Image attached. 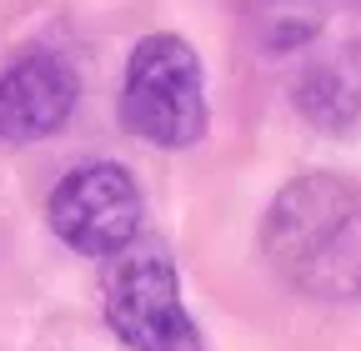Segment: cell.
Segmentation results:
<instances>
[{"instance_id":"1","label":"cell","mask_w":361,"mask_h":351,"mask_svg":"<svg viewBox=\"0 0 361 351\" xmlns=\"http://www.w3.org/2000/svg\"><path fill=\"white\" fill-rule=\"evenodd\" d=\"M261 246L296 291L361 301V186L326 171L296 176L271 201Z\"/></svg>"},{"instance_id":"4","label":"cell","mask_w":361,"mask_h":351,"mask_svg":"<svg viewBox=\"0 0 361 351\" xmlns=\"http://www.w3.org/2000/svg\"><path fill=\"white\" fill-rule=\"evenodd\" d=\"M45 216H51V231L80 251V256H116L135 241L141 231V186L130 181V171L116 161H90L75 166L71 176H61V186L45 201Z\"/></svg>"},{"instance_id":"2","label":"cell","mask_w":361,"mask_h":351,"mask_svg":"<svg viewBox=\"0 0 361 351\" xmlns=\"http://www.w3.org/2000/svg\"><path fill=\"white\" fill-rule=\"evenodd\" d=\"M121 121L130 136L161 151H186L206 136V75L201 56L180 35L156 30L135 40L121 85Z\"/></svg>"},{"instance_id":"5","label":"cell","mask_w":361,"mask_h":351,"mask_svg":"<svg viewBox=\"0 0 361 351\" xmlns=\"http://www.w3.org/2000/svg\"><path fill=\"white\" fill-rule=\"evenodd\" d=\"M80 96V80L61 51H20L6 70H0V141L25 146L45 141L71 121Z\"/></svg>"},{"instance_id":"3","label":"cell","mask_w":361,"mask_h":351,"mask_svg":"<svg viewBox=\"0 0 361 351\" xmlns=\"http://www.w3.org/2000/svg\"><path fill=\"white\" fill-rule=\"evenodd\" d=\"M101 312L130 351H201V331L180 301L176 266L161 246H126L111 256Z\"/></svg>"},{"instance_id":"6","label":"cell","mask_w":361,"mask_h":351,"mask_svg":"<svg viewBox=\"0 0 361 351\" xmlns=\"http://www.w3.org/2000/svg\"><path fill=\"white\" fill-rule=\"evenodd\" d=\"M291 101L301 121H311L326 136H351L361 130V46H336L301 66Z\"/></svg>"}]
</instances>
